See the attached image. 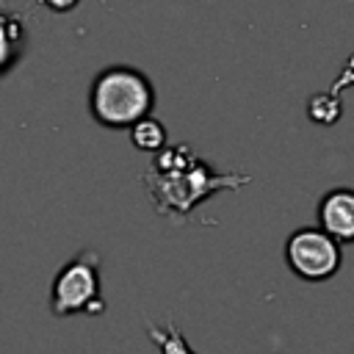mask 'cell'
<instances>
[{"instance_id":"6da1fadb","label":"cell","mask_w":354,"mask_h":354,"mask_svg":"<svg viewBox=\"0 0 354 354\" xmlns=\"http://www.w3.org/2000/svg\"><path fill=\"white\" fill-rule=\"evenodd\" d=\"M147 196L158 216L169 221H188L191 213L216 191H238L252 183L243 171H221L210 166L191 144H169L152 155L141 174Z\"/></svg>"},{"instance_id":"7a4b0ae2","label":"cell","mask_w":354,"mask_h":354,"mask_svg":"<svg viewBox=\"0 0 354 354\" xmlns=\"http://www.w3.org/2000/svg\"><path fill=\"white\" fill-rule=\"evenodd\" d=\"M152 111L155 86L130 64H108L88 83V113L100 127L130 130Z\"/></svg>"},{"instance_id":"3957f363","label":"cell","mask_w":354,"mask_h":354,"mask_svg":"<svg viewBox=\"0 0 354 354\" xmlns=\"http://www.w3.org/2000/svg\"><path fill=\"white\" fill-rule=\"evenodd\" d=\"M50 313L55 318L66 315H100L105 313L102 279H100V254L94 249L77 252L66 260L50 285Z\"/></svg>"},{"instance_id":"277c9868","label":"cell","mask_w":354,"mask_h":354,"mask_svg":"<svg viewBox=\"0 0 354 354\" xmlns=\"http://www.w3.org/2000/svg\"><path fill=\"white\" fill-rule=\"evenodd\" d=\"M285 263L304 282H326L340 271V241L324 227H299L285 241Z\"/></svg>"},{"instance_id":"5b68a950","label":"cell","mask_w":354,"mask_h":354,"mask_svg":"<svg viewBox=\"0 0 354 354\" xmlns=\"http://www.w3.org/2000/svg\"><path fill=\"white\" fill-rule=\"evenodd\" d=\"M318 227L335 241L354 243V188H332L318 202Z\"/></svg>"},{"instance_id":"8992f818","label":"cell","mask_w":354,"mask_h":354,"mask_svg":"<svg viewBox=\"0 0 354 354\" xmlns=\"http://www.w3.org/2000/svg\"><path fill=\"white\" fill-rule=\"evenodd\" d=\"M130 141L136 149H141L147 155H158L160 149L169 147V133H166L163 122H158L155 116H144L141 122H136L130 127Z\"/></svg>"},{"instance_id":"52a82bcc","label":"cell","mask_w":354,"mask_h":354,"mask_svg":"<svg viewBox=\"0 0 354 354\" xmlns=\"http://www.w3.org/2000/svg\"><path fill=\"white\" fill-rule=\"evenodd\" d=\"M147 335H149L152 346L158 348V354H196L191 348V343L185 340V335L174 324H152V321H147Z\"/></svg>"},{"instance_id":"ba28073f","label":"cell","mask_w":354,"mask_h":354,"mask_svg":"<svg viewBox=\"0 0 354 354\" xmlns=\"http://www.w3.org/2000/svg\"><path fill=\"white\" fill-rule=\"evenodd\" d=\"M22 41H25V28L17 25V19L6 11V14H3V44H6V47H3V72H8V69L14 66V53H11V50L19 47ZM22 47H25V44H22Z\"/></svg>"},{"instance_id":"9c48e42d","label":"cell","mask_w":354,"mask_h":354,"mask_svg":"<svg viewBox=\"0 0 354 354\" xmlns=\"http://www.w3.org/2000/svg\"><path fill=\"white\" fill-rule=\"evenodd\" d=\"M41 6H47L50 11H55V14H66V11H72V8H77V3L80 0H39Z\"/></svg>"}]
</instances>
